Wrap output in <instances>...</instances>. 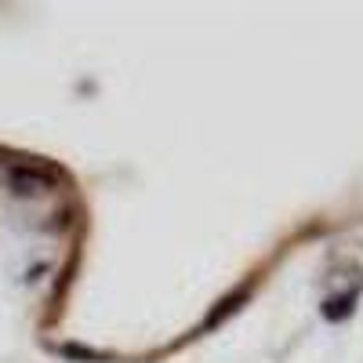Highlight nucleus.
I'll return each instance as SVG.
<instances>
[{"label": "nucleus", "instance_id": "obj_1", "mask_svg": "<svg viewBox=\"0 0 363 363\" xmlns=\"http://www.w3.org/2000/svg\"><path fill=\"white\" fill-rule=\"evenodd\" d=\"M11 189L15 193H44L48 189V174L40 167H15L11 171Z\"/></svg>", "mask_w": 363, "mask_h": 363}]
</instances>
